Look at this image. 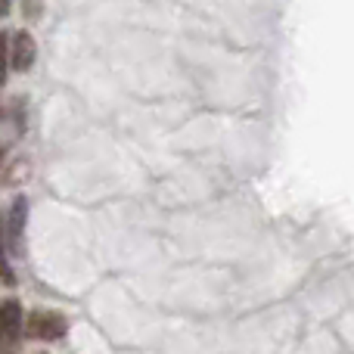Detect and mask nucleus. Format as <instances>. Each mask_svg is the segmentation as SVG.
I'll return each instance as SVG.
<instances>
[{
	"instance_id": "nucleus-8",
	"label": "nucleus",
	"mask_w": 354,
	"mask_h": 354,
	"mask_svg": "<svg viewBox=\"0 0 354 354\" xmlns=\"http://www.w3.org/2000/svg\"><path fill=\"white\" fill-rule=\"evenodd\" d=\"M10 6H12V0H0V19L10 16Z\"/></svg>"
},
{
	"instance_id": "nucleus-7",
	"label": "nucleus",
	"mask_w": 354,
	"mask_h": 354,
	"mask_svg": "<svg viewBox=\"0 0 354 354\" xmlns=\"http://www.w3.org/2000/svg\"><path fill=\"white\" fill-rule=\"evenodd\" d=\"M22 16H25V22H37V19L44 16V0H25Z\"/></svg>"
},
{
	"instance_id": "nucleus-11",
	"label": "nucleus",
	"mask_w": 354,
	"mask_h": 354,
	"mask_svg": "<svg viewBox=\"0 0 354 354\" xmlns=\"http://www.w3.org/2000/svg\"><path fill=\"white\" fill-rule=\"evenodd\" d=\"M41 354H47V351H41Z\"/></svg>"
},
{
	"instance_id": "nucleus-2",
	"label": "nucleus",
	"mask_w": 354,
	"mask_h": 354,
	"mask_svg": "<svg viewBox=\"0 0 354 354\" xmlns=\"http://www.w3.org/2000/svg\"><path fill=\"white\" fill-rule=\"evenodd\" d=\"M22 326H25V311L19 299H3L0 301V354H16L22 345Z\"/></svg>"
},
{
	"instance_id": "nucleus-6",
	"label": "nucleus",
	"mask_w": 354,
	"mask_h": 354,
	"mask_svg": "<svg viewBox=\"0 0 354 354\" xmlns=\"http://www.w3.org/2000/svg\"><path fill=\"white\" fill-rule=\"evenodd\" d=\"M10 78V31H0V84Z\"/></svg>"
},
{
	"instance_id": "nucleus-10",
	"label": "nucleus",
	"mask_w": 354,
	"mask_h": 354,
	"mask_svg": "<svg viewBox=\"0 0 354 354\" xmlns=\"http://www.w3.org/2000/svg\"><path fill=\"white\" fill-rule=\"evenodd\" d=\"M0 118H3V103H0Z\"/></svg>"
},
{
	"instance_id": "nucleus-3",
	"label": "nucleus",
	"mask_w": 354,
	"mask_h": 354,
	"mask_svg": "<svg viewBox=\"0 0 354 354\" xmlns=\"http://www.w3.org/2000/svg\"><path fill=\"white\" fill-rule=\"evenodd\" d=\"M3 214V239L10 255H22V243H25V224H28V199L22 193L10 202V208Z\"/></svg>"
},
{
	"instance_id": "nucleus-1",
	"label": "nucleus",
	"mask_w": 354,
	"mask_h": 354,
	"mask_svg": "<svg viewBox=\"0 0 354 354\" xmlns=\"http://www.w3.org/2000/svg\"><path fill=\"white\" fill-rule=\"evenodd\" d=\"M22 333L28 339H35V342H59V339H66V333H68V320H66V314H59V311L37 308V311L25 314Z\"/></svg>"
},
{
	"instance_id": "nucleus-5",
	"label": "nucleus",
	"mask_w": 354,
	"mask_h": 354,
	"mask_svg": "<svg viewBox=\"0 0 354 354\" xmlns=\"http://www.w3.org/2000/svg\"><path fill=\"white\" fill-rule=\"evenodd\" d=\"M0 283L6 289L16 286V270L10 264V249H6V239H3V214H0Z\"/></svg>"
},
{
	"instance_id": "nucleus-4",
	"label": "nucleus",
	"mask_w": 354,
	"mask_h": 354,
	"mask_svg": "<svg viewBox=\"0 0 354 354\" xmlns=\"http://www.w3.org/2000/svg\"><path fill=\"white\" fill-rule=\"evenodd\" d=\"M35 59H37V44L31 37V31H12L10 35V66L16 68L19 75L31 72L35 68Z\"/></svg>"
},
{
	"instance_id": "nucleus-9",
	"label": "nucleus",
	"mask_w": 354,
	"mask_h": 354,
	"mask_svg": "<svg viewBox=\"0 0 354 354\" xmlns=\"http://www.w3.org/2000/svg\"><path fill=\"white\" fill-rule=\"evenodd\" d=\"M0 174H3V147H0Z\"/></svg>"
}]
</instances>
